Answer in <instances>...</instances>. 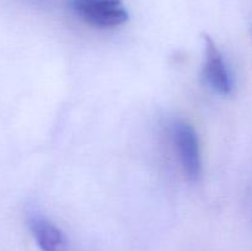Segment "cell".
<instances>
[{
	"label": "cell",
	"mask_w": 252,
	"mask_h": 251,
	"mask_svg": "<svg viewBox=\"0 0 252 251\" xmlns=\"http://www.w3.org/2000/svg\"><path fill=\"white\" fill-rule=\"evenodd\" d=\"M70 6L79 19L96 29H115L128 20L121 0H71Z\"/></svg>",
	"instance_id": "cell-1"
},
{
	"label": "cell",
	"mask_w": 252,
	"mask_h": 251,
	"mask_svg": "<svg viewBox=\"0 0 252 251\" xmlns=\"http://www.w3.org/2000/svg\"><path fill=\"white\" fill-rule=\"evenodd\" d=\"M172 138L185 175L191 181H198L202 175V160L194 129L189 123L179 121L172 127Z\"/></svg>",
	"instance_id": "cell-2"
},
{
	"label": "cell",
	"mask_w": 252,
	"mask_h": 251,
	"mask_svg": "<svg viewBox=\"0 0 252 251\" xmlns=\"http://www.w3.org/2000/svg\"><path fill=\"white\" fill-rule=\"evenodd\" d=\"M203 76L208 85L220 95L231 93V80L223 56L209 36H204Z\"/></svg>",
	"instance_id": "cell-3"
},
{
	"label": "cell",
	"mask_w": 252,
	"mask_h": 251,
	"mask_svg": "<svg viewBox=\"0 0 252 251\" xmlns=\"http://www.w3.org/2000/svg\"><path fill=\"white\" fill-rule=\"evenodd\" d=\"M30 228L42 251H66L65 236L46 218L32 217Z\"/></svg>",
	"instance_id": "cell-4"
}]
</instances>
